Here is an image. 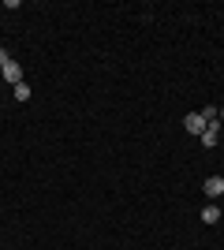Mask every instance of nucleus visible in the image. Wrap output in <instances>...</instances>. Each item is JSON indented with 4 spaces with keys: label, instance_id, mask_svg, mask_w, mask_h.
Segmentation results:
<instances>
[{
    "label": "nucleus",
    "instance_id": "obj_1",
    "mask_svg": "<svg viewBox=\"0 0 224 250\" xmlns=\"http://www.w3.org/2000/svg\"><path fill=\"white\" fill-rule=\"evenodd\" d=\"M221 131H224V124H221V120H213V124H205V131L198 135V138H202V146H205V149H213L217 142H221Z\"/></svg>",
    "mask_w": 224,
    "mask_h": 250
},
{
    "label": "nucleus",
    "instance_id": "obj_2",
    "mask_svg": "<svg viewBox=\"0 0 224 250\" xmlns=\"http://www.w3.org/2000/svg\"><path fill=\"white\" fill-rule=\"evenodd\" d=\"M183 131H187V135H202V131H205L202 112H187V116H183Z\"/></svg>",
    "mask_w": 224,
    "mask_h": 250
},
{
    "label": "nucleus",
    "instance_id": "obj_3",
    "mask_svg": "<svg viewBox=\"0 0 224 250\" xmlns=\"http://www.w3.org/2000/svg\"><path fill=\"white\" fill-rule=\"evenodd\" d=\"M0 75H4L11 86H19V83H22V67H19V60H8L4 67H0Z\"/></svg>",
    "mask_w": 224,
    "mask_h": 250
},
{
    "label": "nucleus",
    "instance_id": "obj_4",
    "mask_svg": "<svg viewBox=\"0 0 224 250\" xmlns=\"http://www.w3.org/2000/svg\"><path fill=\"white\" fill-rule=\"evenodd\" d=\"M202 194H205V198H221V194H224V179L221 176H209L202 183Z\"/></svg>",
    "mask_w": 224,
    "mask_h": 250
},
{
    "label": "nucleus",
    "instance_id": "obj_5",
    "mask_svg": "<svg viewBox=\"0 0 224 250\" xmlns=\"http://www.w3.org/2000/svg\"><path fill=\"white\" fill-rule=\"evenodd\" d=\"M221 220V206H205L202 209V224H217Z\"/></svg>",
    "mask_w": 224,
    "mask_h": 250
},
{
    "label": "nucleus",
    "instance_id": "obj_6",
    "mask_svg": "<svg viewBox=\"0 0 224 250\" xmlns=\"http://www.w3.org/2000/svg\"><path fill=\"white\" fill-rule=\"evenodd\" d=\"M11 94H15V101H30V86L19 83V86H11Z\"/></svg>",
    "mask_w": 224,
    "mask_h": 250
},
{
    "label": "nucleus",
    "instance_id": "obj_7",
    "mask_svg": "<svg viewBox=\"0 0 224 250\" xmlns=\"http://www.w3.org/2000/svg\"><path fill=\"white\" fill-rule=\"evenodd\" d=\"M8 60H11V56H8V49H0V67H4Z\"/></svg>",
    "mask_w": 224,
    "mask_h": 250
},
{
    "label": "nucleus",
    "instance_id": "obj_8",
    "mask_svg": "<svg viewBox=\"0 0 224 250\" xmlns=\"http://www.w3.org/2000/svg\"><path fill=\"white\" fill-rule=\"evenodd\" d=\"M221 124H224V108H221Z\"/></svg>",
    "mask_w": 224,
    "mask_h": 250
},
{
    "label": "nucleus",
    "instance_id": "obj_9",
    "mask_svg": "<svg viewBox=\"0 0 224 250\" xmlns=\"http://www.w3.org/2000/svg\"><path fill=\"white\" fill-rule=\"evenodd\" d=\"M221 198H224V194H221Z\"/></svg>",
    "mask_w": 224,
    "mask_h": 250
}]
</instances>
